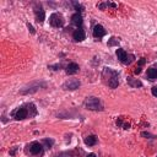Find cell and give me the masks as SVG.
Masks as SVG:
<instances>
[{"instance_id":"9c48e42d","label":"cell","mask_w":157,"mask_h":157,"mask_svg":"<svg viewBox=\"0 0 157 157\" xmlns=\"http://www.w3.org/2000/svg\"><path fill=\"white\" fill-rule=\"evenodd\" d=\"M34 16H36V20L38 23H42L44 22V18H45V12L43 10V7L40 6V4H37L36 7H34Z\"/></svg>"},{"instance_id":"603a6c76","label":"cell","mask_w":157,"mask_h":157,"mask_svg":"<svg viewBox=\"0 0 157 157\" xmlns=\"http://www.w3.org/2000/svg\"><path fill=\"white\" fill-rule=\"evenodd\" d=\"M144 64H145V59L142 58V59H141V60L139 61V65H144Z\"/></svg>"},{"instance_id":"5b68a950","label":"cell","mask_w":157,"mask_h":157,"mask_svg":"<svg viewBox=\"0 0 157 157\" xmlns=\"http://www.w3.org/2000/svg\"><path fill=\"white\" fill-rule=\"evenodd\" d=\"M115 54H117V58L119 59V61L123 63V64H125V65H129V64H131L135 60V56L132 54H128L121 48H118L117 52H115Z\"/></svg>"},{"instance_id":"ac0fdd59","label":"cell","mask_w":157,"mask_h":157,"mask_svg":"<svg viewBox=\"0 0 157 157\" xmlns=\"http://www.w3.org/2000/svg\"><path fill=\"white\" fill-rule=\"evenodd\" d=\"M72 5H74L75 10H77V12H80V11H82V10H83V6H82L81 4L76 2V1H72Z\"/></svg>"},{"instance_id":"d4e9b609","label":"cell","mask_w":157,"mask_h":157,"mask_svg":"<svg viewBox=\"0 0 157 157\" xmlns=\"http://www.w3.org/2000/svg\"><path fill=\"white\" fill-rule=\"evenodd\" d=\"M86 157H96V155H94V153H88Z\"/></svg>"},{"instance_id":"6da1fadb","label":"cell","mask_w":157,"mask_h":157,"mask_svg":"<svg viewBox=\"0 0 157 157\" xmlns=\"http://www.w3.org/2000/svg\"><path fill=\"white\" fill-rule=\"evenodd\" d=\"M102 80L110 88H117L119 85V74L112 67H104L102 71Z\"/></svg>"},{"instance_id":"7c38bea8","label":"cell","mask_w":157,"mask_h":157,"mask_svg":"<svg viewBox=\"0 0 157 157\" xmlns=\"http://www.w3.org/2000/svg\"><path fill=\"white\" fill-rule=\"evenodd\" d=\"M71 22H72L75 26H77L78 28H81V25H82V22H83L82 15H81L80 12H76V13H74V15L71 16Z\"/></svg>"},{"instance_id":"e0dca14e","label":"cell","mask_w":157,"mask_h":157,"mask_svg":"<svg viewBox=\"0 0 157 157\" xmlns=\"http://www.w3.org/2000/svg\"><path fill=\"white\" fill-rule=\"evenodd\" d=\"M119 44V39H117L115 37H112L108 42V47H113V45H118Z\"/></svg>"},{"instance_id":"3957f363","label":"cell","mask_w":157,"mask_h":157,"mask_svg":"<svg viewBox=\"0 0 157 157\" xmlns=\"http://www.w3.org/2000/svg\"><path fill=\"white\" fill-rule=\"evenodd\" d=\"M45 87H47V82L33 81V82H29L28 85H26L25 87H22L20 90V94H32V93L37 92L39 88H45Z\"/></svg>"},{"instance_id":"2e32d148","label":"cell","mask_w":157,"mask_h":157,"mask_svg":"<svg viewBox=\"0 0 157 157\" xmlns=\"http://www.w3.org/2000/svg\"><path fill=\"white\" fill-rule=\"evenodd\" d=\"M85 144L87 146H93L97 144V137L94 135H88L87 137H85Z\"/></svg>"},{"instance_id":"44dd1931","label":"cell","mask_w":157,"mask_h":157,"mask_svg":"<svg viewBox=\"0 0 157 157\" xmlns=\"http://www.w3.org/2000/svg\"><path fill=\"white\" fill-rule=\"evenodd\" d=\"M151 92H152V94H153L155 97H157V86H153V87L151 88Z\"/></svg>"},{"instance_id":"4fadbf2b","label":"cell","mask_w":157,"mask_h":157,"mask_svg":"<svg viewBox=\"0 0 157 157\" xmlns=\"http://www.w3.org/2000/svg\"><path fill=\"white\" fill-rule=\"evenodd\" d=\"M78 70H80V67H78V65H77L76 63H70V64L66 66V69H65V71H66L67 75H74V74H76Z\"/></svg>"},{"instance_id":"52a82bcc","label":"cell","mask_w":157,"mask_h":157,"mask_svg":"<svg viewBox=\"0 0 157 157\" xmlns=\"http://www.w3.org/2000/svg\"><path fill=\"white\" fill-rule=\"evenodd\" d=\"M28 147H29V153H31V155H33V156H36V157H40V156L43 155V146H42V144H39L38 141L31 142V144L28 145Z\"/></svg>"},{"instance_id":"d6986e66","label":"cell","mask_w":157,"mask_h":157,"mask_svg":"<svg viewBox=\"0 0 157 157\" xmlns=\"http://www.w3.org/2000/svg\"><path fill=\"white\" fill-rule=\"evenodd\" d=\"M27 28L29 29V32H31L32 34H34V33H36V31H34V28H33V26H32L31 23H27Z\"/></svg>"},{"instance_id":"9a60e30c","label":"cell","mask_w":157,"mask_h":157,"mask_svg":"<svg viewBox=\"0 0 157 157\" xmlns=\"http://www.w3.org/2000/svg\"><path fill=\"white\" fill-rule=\"evenodd\" d=\"M126 81H128V83H129L131 87H141V86H142V82H141L140 80H137V78L128 77V78H126Z\"/></svg>"},{"instance_id":"8fae6325","label":"cell","mask_w":157,"mask_h":157,"mask_svg":"<svg viewBox=\"0 0 157 157\" xmlns=\"http://www.w3.org/2000/svg\"><path fill=\"white\" fill-rule=\"evenodd\" d=\"M104 36H105V29L103 28V26L102 25H96L93 27V37L99 39V38H102Z\"/></svg>"},{"instance_id":"7402d4cb","label":"cell","mask_w":157,"mask_h":157,"mask_svg":"<svg viewBox=\"0 0 157 157\" xmlns=\"http://www.w3.org/2000/svg\"><path fill=\"white\" fill-rule=\"evenodd\" d=\"M16 150H17V147H13V148L10 151V155H11V156H15V152H16Z\"/></svg>"},{"instance_id":"5bb4252c","label":"cell","mask_w":157,"mask_h":157,"mask_svg":"<svg viewBox=\"0 0 157 157\" xmlns=\"http://www.w3.org/2000/svg\"><path fill=\"white\" fill-rule=\"evenodd\" d=\"M146 76L150 81H155L157 78V69L156 67H148L146 71Z\"/></svg>"},{"instance_id":"30bf717a","label":"cell","mask_w":157,"mask_h":157,"mask_svg":"<svg viewBox=\"0 0 157 157\" xmlns=\"http://www.w3.org/2000/svg\"><path fill=\"white\" fill-rule=\"evenodd\" d=\"M72 38H74L75 42H82V40L86 38V33H85V31H83L82 28H77V29L74 31Z\"/></svg>"},{"instance_id":"277c9868","label":"cell","mask_w":157,"mask_h":157,"mask_svg":"<svg viewBox=\"0 0 157 157\" xmlns=\"http://www.w3.org/2000/svg\"><path fill=\"white\" fill-rule=\"evenodd\" d=\"M83 105L88 110H103V105H102L101 99L97 97H93V96L87 97L83 101Z\"/></svg>"},{"instance_id":"cb8c5ba5","label":"cell","mask_w":157,"mask_h":157,"mask_svg":"<svg viewBox=\"0 0 157 157\" xmlns=\"http://www.w3.org/2000/svg\"><path fill=\"white\" fill-rule=\"evenodd\" d=\"M141 72V69L140 67H136V70H135V74H140Z\"/></svg>"},{"instance_id":"8992f818","label":"cell","mask_w":157,"mask_h":157,"mask_svg":"<svg viewBox=\"0 0 157 157\" xmlns=\"http://www.w3.org/2000/svg\"><path fill=\"white\" fill-rule=\"evenodd\" d=\"M64 22H65V20H64V17H63L61 13L54 12V13H52L50 17H49V23H50L53 27H55V28L63 27V26H64Z\"/></svg>"},{"instance_id":"ba28073f","label":"cell","mask_w":157,"mask_h":157,"mask_svg":"<svg viewBox=\"0 0 157 157\" xmlns=\"http://www.w3.org/2000/svg\"><path fill=\"white\" fill-rule=\"evenodd\" d=\"M81 86V82L78 78H69L63 83V88L66 91H75Z\"/></svg>"},{"instance_id":"7a4b0ae2","label":"cell","mask_w":157,"mask_h":157,"mask_svg":"<svg viewBox=\"0 0 157 157\" xmlns=\"http://www.w3.org/2000/svg\"><path fill=\"white\" fill-rule=\"evenodd\" d=\"M34 109H36L34 104H33V103H29V104H27V105H22V107H20V108H17V109L12 113V115H13V118H15L16 120H23V119H26V118H28V117H33L34 114L31 113L29 110H34Z\"/></svg>"},{"instance_id":"ffe728a7","label":"cell","mask_w":157,"mask_h":157,"mask_svg":"<svg viewBox=\"0 0 157 157\" xmlns=\"http://www.w3.org/2000/svg\"><path fill=\"white\" fill-rule=\"evenodd\" d=\"M43 142H44V144H47L49 147L53 145V140H48V139H44V140H43Z\"/></svg>"}]
</instances>
